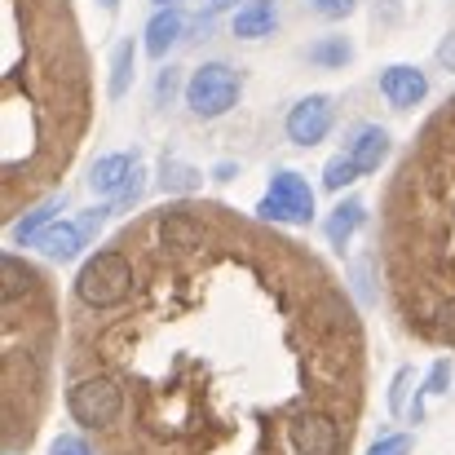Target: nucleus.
<instances>
[{
    "instance_id": "0eeeda50",
    "label": "nucleus",
    "mask_w": 455,
    "mask_h": 455,
    "mask_svg": "<svg viewBox=\"0 0 455 455\" xmlns=\"http://www.w3.org/2000/svg\"><path fill=\"white\" fill-rule=\"evenodd\" d=\"M331 124H336V111H331V102L327 98H301L292 111H288V138L297 142V147H318L327 133H331Z\"/></svg>"
},
{
    "instance_id": "4468645a",
    "label": "nucleus",
    "mask_w": 455,
    "mask_h": 455,
    "mask_svg": "<svg viewBox=\"0 0 455 455\" xmlns=\"http://www.w3.org/2000/svg\"><path fill=\"white\" fill-rule=\"evenodd\" d=\"M129 80H133V44L124 40V44L116 49V76H111V98H124Z\"/></svg>"
},
{
    "instance_id": "412c9836",
    "label": "nucleus",
    "mask_w": 455,
    "mask_h": 455,
    "mask_svg": "<svg viewBox=\"0 0 455 455\" xmlns=\"http://www.w3.org/2000/svg\"><path fill=\"white\" fill-rule=\"evenodd\" d=\"M204 4H208V9H226L230 0H204Z\"/></svg>"
},
{
    "instance_id": "f8f14e48",
    "label": "nucleus",
    "mask_w": 455,
    "mask_h": 455,
    "mask_svg": "<svg viewBox=\"0 0 455 455\" xmlns=\"http://www.w3.org/2000/svg\"><path fill=\"white\" fill-rule=\"evenodd\" d=\"M181 27H186V18H181L177 9H159L151 22H147V53H151V58H164V53L172 49V40L181 36Z\"/></svg>"
},
{
    "instance_id": "f3484780",
    "label": "nucleus",
    "mask_w": 455,
    "mask_h": 455,
    "mask_svg": "<svg viewBox=\"0 0 455 455\" xmlns=\"http://www.w3.org/2000/svg\"><path fill=\"white\" fill-rule=\"evenodd\" d=\"M53 455H98V447L89 438H58L53 443Z\"/></svg>"
},
{
    "instance_id": "6ab92c4d",
    "label": "nucleus",
    "mask_w": 455,
    "mask_h": 455,
    "mask_svg": "<svg viewBox=\"0 0 455 455\" xmlns=\"http://www.w3.org/2000/svg\"><path fill=\"white\" fill-rule=\"evenodd\" d=\"M314 9H318L323 18H345V13L354 9V0H314Z\"/></svg>"
},
{
    "instance_id": "f03ea898",
    "label": "nucleus",
    "mask_w": 455,
    "mask_h": 455,
    "mask_svg": "<svg viewBox=\"0 0 455 455\" xmlns=\"http://www.w3.org/2000/svg\"><path fill=\"white\" fill-rule=\"evenodd\" d=\"M89 62L67 0H4L0 212L22 217L76 164L89 133Z\"/></svg>"
},
{
    "instance_id": "dca6fc26",
    "label": "nucleus",
    "mask_w": 455,
    "mask_h": 455,
    "mask_svg": "<svg viewBox=\"0 0 455 455\" xmlns=\"http://www.w3.org/2000/svg\"><path fill=\"white\" fill-rule=\"evenodd\" d=\"M349 58V44L345 40H327V44H314V62H323V67H340Z\"/></svg>"
},
{
    "instance_id": "20e7f679",
    "label": "nucleus",
    "mask_w": 455,
    "mask_h": 455,
    "mask_svg": "<svg viewBox=\"0 0 455 455\" xmlns=\"http://www.w3.org/2000/svg\"><path fill=\"white\" fill-rule=\"evenodd\" d=\"M58 349V297L53 275L18 252L0 261V425L4 451L22 455L49 411Z\"/></svg>"
},
{
    "instance_id": "2eb2a0df",
    "label": "nucleus",
    "mask_w": 455,
    "mask_h": 455,
    "mask_svg": "<svg viewBox=\"0 0 455 455\" xmlns=\"http://www.w3.org/2000/svg\"><path fill=\"white\" fill-rule=\"evenodd\" d=\"M354 177H358V168H354V164L340 155V159H331V168L323 172V186H327V190H345Z\"/></svg>"
},
{
    "instance_id": "1a4fd4ad",
    "label": "nucleus",
    "mask_w": 455,
    "mask_h": 455,
    "mask_svg": "<svg viewBox=\"0 0 455 455\" xmlns=\"http://www.w3.org/2000/svg\"><path fill=\"white\" fill-rule=\"evenodd\" d=\"M380 93L389 98V107H403L407 111V107H420L429 98V80L416 67H389L380 76Z\"/></svg>"
},
{
    "instance_id": "f257e3e1",
    "label": "nucleus",
    "mask_w": 455,
    "mask_h": 455,
    "mask_svg": "<svg viewBox=\"0 0 455 455\" xmlns=\"http://www.w3.org/2000/svg\"><path fill=\"white\" fill-rule=\"evenodd\" d=\"M62 389L98 455H354L367 331L301 239L186 199L80 266Z\"/></svg>"
},
{
    "instance_id": "ddd939ff",
    "label": "nucleus",
    "mask_w": 455,
    "mask_h": 455,
    "mask_svg": "<svg viewBox=\"0 0 455 455\" xmlns=\"http://www.w3.org/2000/svg\"><path fill=\"white\" fill-rule=\"evenodd\" d=\"M363 226V204L358 199H345L331 217H327V226H323V235H327V243L331 248H345L349 243V235Z\"/></svg>"
},
{
    "instance_id": "9b49d317",
    "label": "nucleus",
    "mask_w": 455,
    "mask_h": 455,
    "mask_svg": "<svg viewBox=\"0 0 455 455\" xmlns=\"http://www.w3.org/2000/svg\"><path fill=\"white\" fill-rule=\"evenodd\" d=\"M279 27V9L275 0H248L239 13H235V36L239 40H261Z\"/></svg>"
},
{
    "instance_id": "a211bd4d",
    "label": "nucleus",
    "mask_w": 455,
    "mask_h": 455,
    "mask_svg": "<svg viewBox=\"0 0 455 455\" xmlns=\"http://www.w3.org/2000/svg\"><path fill=\"white\" fill-rule=\"evenodd\" d=\"M411 451V438L407 434H398V438H385V443H376L367 455H407Z\"/></svg>"
},
{
    "instance_id": "6e6552de",
    "label": "nucleus",
    "mask_w": 455,
    "mask_h": 455,
    "mask_svg": "<svg viewBox=\"0 0 455 455\" xmlns=\"http://www.w3.org/2000/svg\"><path fill=\"white\" fill-rule=\"evenodd\" d=\"M98 221H102V212H84L80 221H58V226L40 230L36 243H40L44 257H53V261H71L76 252H84V243H89V235H93Z\"/></svg>"
},
{
    "instance_id": "9d476101",
    "label": "nucleus",
    "mask_w": 455,
    "mask_h": 455,
    "mask_svg": "<svg viewBox=\"0 0 455 455\" xmlns=\"http://www.w3.org/2000/svg\"><path fill=\"white\" fill-rule=\"evenodd\" d=\"M385 155H389V133L380 129V124H363V129H354V138H349V151L345 159L358 168V177H367V172H376L380 164H385Z\"/></svg>"
},
{
    "instance_id": "423d86ee",
    "label": "nucleus",
    "mask_w": 455,
    "mask_h": 455,
    "mask_svg": "<svg viewBox=\"0 0 455 455\" xmlns=\"http://www.w3.org/2000/svg\"><path fill=\"white\" fill-rule=\"evenodd\" d=\"M257 217L270 221V226H275V221L309 226V221H314V195H309V186H305L301 172H275L266 199L257 204Z\"/></svg>"
},
{
    "instance_id": "aec40b11",
    "label": "nucleus",
    "mask_w": 455,
    "mask_h": 455,
    "mask_svg": "<svg viewBox=\"0 0 455 455\" xmlns=\"http://www.w3.org/2000/svg\"><path fill=\"white\" fill-rule=\"evenodd\" d=\"M447 376H451V367H447V363H438V367H434V380H429V389H443V385H447Z\"/></svg>"
},
{
    "instance_id": "7ed1b4c3",
    "label": "nucleus",
    "mask_w": 455,
    "mask_h": 455,
    "mask_svg": "<svg viewBox=\"0 0 455 455\" xmlns=\"http://www.w3.org/2000/svg\"><path fill=\"white\" fill-rule=\"evenodd\" d=\"M380 261L398 327L455 354V93L416 129L385 186Z\"/></svg>"
},
{
    "instance_id": "4be33fe9",
    "label": "nucleus",
    "mask_w": 455,
    "mask_h": 455,
    "mask_svg": "<svg viewBox=\"0 0 455 455\" xmlns=\"http://www.w3.org/2000/svg\"><path fill=\"white\" fill-rule=\"evenodd\" d=\"M159 4H168V0H159Z\"/></svg>"
},
{
    "instance_id": "39448f33",
    "label": "nucleus",
    "mask_w": 455,
    "mask_h": 455,
    "mask_svg": "<svg viewBox=\"0 0 455 455\" xmlns=\"http://www.w3.org/2000/svg\"><path fill=\"white\" fill-rule=\"evenodd\" d=\"M239 89H243V80H239L235 67H226V62H204V67L190 76V84H186V107H190L199 120H217V116H226V111L239 102Z\"/></svg>"
}]
</instances>
